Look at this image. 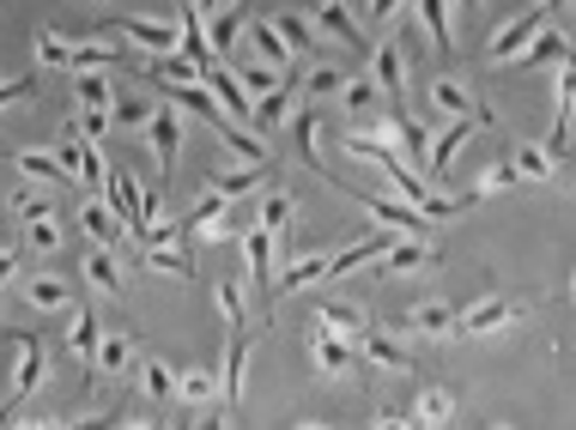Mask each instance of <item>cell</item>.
Returning <instances> with one entry per match:
<instances>
[{
	"label": "cell",
	"instance_id": "cell-10",
	"mask_svg": "<svg viewBox=\"0 0 576 430\" xmlns=\"http://www.w3.org/2000/svg\"><path fill=\"white\" fill-rule=\"evenodd\" d=\"M55 158H61V171L68 176H80V182H110V164H104V152L92 146V140H80V134H68L55 146Z\"/></svg>",
	"mask_w": 576,
	"mask_h": 430
},
{
	"label": "cell",
	"instance_id": "cell-36",
	"mask_svg": "<svg viewBox=\"0 0 576 430\" xmlns=\"http://www.w3.org/2000/svg\"><path fill=\"white\" fill-rule=\"evenodd\" d=\"M24 297H31L37 309H49V316H55V309H68V304H73V297H68V285H61L55 273H37V279L24 285Z\"/></svg>",
	"mask_w": 576,
	"mask_h": 430
},
{
	"label": "cell",
	"instance_id": "cell-27",
	"mask_svg": "<svg viewBox=\"0 0 576 430\" xmlns=\"http://www.w3.org/2000/svg\"><path fill=\"white\" fill-rule=\"evenodd\" d=\"M97 340H104V334H97V316H92V309H80V316H73L68 346H73V358L85 364V376H97Z\"/></svg>",
	"mask_w": 576,
	"mask_h": 430
},
{
	"label": "cell",
	"instance_id": "cell-45",
	"mask_svg": "<svg viewBox=\"0 0 576 430\" xmlns=\"http://www.w3.org/2000/svg\"><path fill=\"white\" fill-rule=\"evenodd\" d=\"M413 12L425 19V31L438 37V49H450V43H455V37H450V12H455V7H443V0H425V7H413Z\"/></svg>",
	"mask_w": 576,
	"mask_h": 430
},
{
	"label": "cell",
	"instance_id": "cell-9",
	"mask_svg": "<svg viewBox=\"0 0 576 430\" xmlns=\"http://www.w3.org/2000/svg\"><path fill=\"white\" fill-rule=\"evenodd\" d=\"M183 231H188V237H207V243L237 237V218H230V201H219V194H207V201H200L195 213L183 218Z\"/></svg>",
	"mask_w": 576,
	"mask_h": 430
},
{
	"label": "cell",
	"instance_id": "cell-59",
	"mask_svg": "<svg viewBox=\"0 0 576 430\" xmlns=\"http://www.w3.org/2000/svg\"><path fill=\"white\" fill-rule=\"evenodd\" d=\"M195 430H230V424H225V419H219V412H213V419H200V424H195Z\"/></svg>",
	"mask_w": 576,
	"mask_h": 430
},
{
	"label": "cell",
	"instance_id": "cell-33",
	"mask_svg": "<svg viewBox=\"0 0 576 430\" xmlns=\"http://www.w3.org/2000/svg\"><path fill=\"white\" fill-rule=\"evenodd\" d=\"M267 171H274V164H243V171H225V176H213V194H219V201H237V194L261 188Z\"/></svg>",
	"mask_w": 576,
	"mask_h": 430
},
{
	"label": "cell",
	"instance_id": "cell-46",
	"mask_svg": "<svg viewBox=\"0 0 576 430\" xmlns=\"http://www.w3.org/2000/svg\"><path fill=\"white\" fill-rule=\"evenodd\" d=\"M152 115H158V103L127 98V103H115V110H110V122H115V127H152Z\"/></svg>",
	"mask_w": 576,
	"mask_h": 430
},
{
	"label": "cell",
	"instance_id": "cell-14",
	"mask_svg": "<svg viewBox=\"0 0 576 430\" xmlns=\"http://www.w3.org/2000/svg\"><path fill=\"white\" fill-rule=\"evenodd\" d=\"M370 80L389 91V110H401V91H407V55H401V43H382L377 55H370Z\"/></svg>",
	"mask_w": 576,
	"mask_h": 430
},
{
	"label": "cell",
	"instance_id": "cell-8",
	"mask_svg": "<svg viewBox=\"0 0 576 430\" xmlns=\"http://www.w3.org/2000/svg\"><path fill=\"white\" fill-rule=\"evenodd\" d=\"M243 249H249V273H255V297H261V309H274V231L249 225V231H243Z\"/></svg>",
	"mask_w": 576,
	"mask_h": 430
},
{
	"label": "cell",
	"instance_id": "cell-56",
	"mask_svg": "<svg viewBox=\"0 0 576 430\" xmlns=\"http://www.w3.org/2000/svg\"><path fill=\"white\" fill-rule=\"evenodd\" d=\"M68 430H122V419L115 412H92V419H73Z\"/></svg>",
	"mask_w": 576,
	"mask_h": 430
},
{
	"label": "cell",
	"instance_id": "cell-55",
	"mask_svg": "<svg viewBox=\"0 0 576 430\" xmlns=\"http://www.w3.org/2000/svg\"><path fill=\"white\" fill-rule=\"evenodd\" d=\"M37 98V80L24 73V80H0V110H12V103H31Z\"/></svg>",
	"mask_w": 576,
	"mask_h": 430
},
{
	"label": "cell",
	"instance_id": "cell-20",
	"mask_svg": "<svg viewBox=\"0 0 576 430\" xmlns=\"http://www.w3.org/2000/svg\"><path fill=\"white\" fill-rule=\"evenodd\" d=\"M80 225H85V237H92L97 249H115V243H122V218L110 213V201H85L80 206Z\"/></svg>",
	"mask_w": 576,
	"mask_h": 430
},
{
	"label": "cell",
	"instance_id": "cell-21",
	"mask_svg": "<svg viewBox=\"0 0 576 430\" xmlns=\"http://www.w3.org/2000/svg\"><path fill=\"white\" fill-rule=\"evenodd\" d=\"M310 12H316V31L340 37V43H352V49H370L364 31L352 24V7H335V0H322V7H310Z\"/></svg>",
	"mask_w": 576,
	"mask_h": 430
},
{
	"label": "cell",
	"instance_id": "cell-34",
	"mask_svg": "<svg viewBox=\"0 0 576 430\" xmlns=\"http://www.w3.org/2000/svg\"><path fill=\"white\" fill-rule=\"evenodd\" d=\"M340 91H346V73L328 68V61H316V68L298 80V98H340Z\"/></svg>",
	"mask_w": 576,
	"mask_h": 430
},
{
	"label": "cell",
	"instance_id": "cell-37",
	"mask_svg": "<svg viewBox=\"0 0 576 430\" xmlns=\"http://www.w3.org/2000/svg\"><path fill=\"white\" fill-rule=\"evenodd\" d=\"M127 364H134V340H122V334H104V340H97V376H122Z\"/></svg>",
	"mask_w": 576,
	"mask_h": 430
},
{
	"label": "cell",
	"instance_id": "cell-64",
	"mask_svg": "<svg viewBox=\"0 0 576 430\" xmlns=\"http://www.w3.org/2000/svg\"><path fill=\"white\" fill-rule=\"evenodd\" d=\"M413 430H425V424H413Z\"/></svg>",
	"mask_w": 576,
	"mask_h": 430
},
{
	"label": "cell",
	"instance_id": "cell-25",
	"mask_svg": "<svg viewBox=\"0 0 576 430\" xmlns=\"http://www.w3.org/2000/svg\"><path fill=\"white\" fill-rule=\"evenodd\" d=\"M364 358L377 364V370H413V351L394 340V334H377V328L364 334Z\"/></svg>",
	"mask_w": 576,
	"mask_h": 430
},
{
	"label": "cell",
	"instance_id": "cell-15",
	"mask_svg": "<svg viewBox=\"0 0 576 430\" xmlns=\"http://www.w3.org/2000/svg\"><path fill=\"white\" fill-rule=\"evenodd\" d=\"M407 328H413V334H438V340H443V334L461 328V304H443V297L413 304V309H407Z\"/></svg>",
	"mask_w": 576,
	"mask_h": 430
},
{
	"label": "cell",
	"instance_id": "cell-29",
	"mask_svg": "<svg viewBox=\"0 0 576 430\" xmlns=\"http://www.w3.org/2000/svg\"><path fill=\"white\" fill-rule=\"evenodd\" d=\"M565 61H576V49L558 31H541V37H534V49L516 61V68H565Z\"/></svg>",
	"mask_w": 576,
	"mask_h": 430
},
{
	"label": "cell",
	"instance_id": "cell-1",
	"mask_svg": "<svg viewBox=\"0 0 576 430\" xmlns=\"http://www.w3.org/2000/svg\"><path fill=\"white\" fill-rule=\"evenodd\" d=\"M104 188H110V213L122 218V231H134V237H146V231L164 218V201L140 188V176L127 171V164H110V182H104Z\"/></svg>",
	"mask_w": 576,
	"mask_h": 430
},
{
	"label": "cell",
	"instance_id": "cell-44",
	"mask_svg": "<svg viewBox=\"0 0 576 430\" xmlns=\"http://www.w3.org/2000/svg\"><path fill=\"white\" fill-rule=\"evenodd\" d=\"M37 61H49V68H73V43L61 31H37Z\"/></svg>",
	"mask_w": 576,
	"mask_h": 430
},
{
	"label": "cell",
	"instance_id": "cell-57",
	"mask_svg": "<svg viewBox=\"0 0 576 430\" xmlns=\"http://www.w3.org/2000/svg\"><path fill=\"white\" fill-rule=\"evenodd\" d=\"M377 430H413V419H401V412H382Z\"/></svg>",
	"mask_w": 576,
	"mask_h": 430
},
{
	"label": "cell",
	"instance_id": "cell-49",
	"mask_svg": "<svg viewBox=\"0 0 576 430\" xmlns=\"http://www.w3.org/2000/svg\"><path fill=\"white\" fill-rule=\"evenodd\" d=\"M274 24H279V37L291 43V55H298V61H310V43H316V37H310V24H304L298 12H286V19H274Z\"/></svg>",
	"mask_w": 576,
	"mask_h": 430
},
{
	"label": "cell",
	"instance_id": "cell-54",
	"mask_svg": "<svg viewBox=\"0 0 576 430\" xmlns=\"http://www.w3.org/2000/svg\"><path fill=\"white\" fill-rule=\"evenodd\" d=\"M504 188H516V171H510V164H492V171L473 182V201H480V194H504Z\"/></svg>",
	"mask_w": 576,
	"mask_h": 430
},
{
	"label": "cell",
	"instance_id": "cell-52",
	"mask_svg": "<svg viewBox=\"0 0 576 430\" xmlns=\"http://www.w3.org/2000/svg\"><path fill=\"white\" fill-rule=\"evenodd\" d=\"M340 103H346V110H358V115H370V110H377V80H346Z\"/></svg>",
	"mask_w": 576,
	"mask_h": 430
},
{
	"label": "cell",
	"instance_id": "cell-53",
	"mask_svg": "<svg viewBox=\"0 0 576 430\" xmlns=\"http://www.w3.org/2000/svg\"><path fill=\"white\" fill-rule=\"evenodd\" d=\"M219 309H225V328L243 334V285H237V279L219 285Z\"/></svg>",
	"mask_w": 576,
	"mask_h": 430
},
{
	"label": "cell",
	"instance_id": "cell-17",
	"mask_svg": "<svg viewBox=\"0 0 576 430\" xmlns=\"http://www.w3.org/2000/svg\"><path fill=\"white\" fill-rule=\"evenodd\" d=\"M291 103H298V73H291V80H286V85H279V91H267V98H261V103H255V115H249V127H255V134H274V127H279V122H286V110H291Z\"/></svg>",
	"mask_w": 576,
	"mask_h": 430
},
{
	"label": "cell",
	"instance_id": "cell-24",
	"mask_svg": "<svg viewBox=\"0 0 576 430\" xmlns=\"http://www.w3.org/2000/svg\"><path fill=\"white\" fill-rule=\"evenodd\" d=\"M425 103H431V115H473V98H467V85L461 80H431L425 85Z\"/></svg>",
	"mask_w": 576,
	"mask_h": 430
},
{
	"label": "cell",
	"instance_id": "cell-63",
	"mask_svg": "<svg viewBox=\"0 0 576 430\" xmlns=\"http://www.w3.org/2000/svg\"><path fill=\"white\" fill-rule=\"evenodd\" d=\"M7 430H31V424H7Z\"/></svg>",
	"mask_w": 576,
	"mask_h": 430
},
{
	"label": "cell",
	"instance_id": "cell-22",
	"mask_svg": "<svg viewBox=\"0 0 576 430\" xmlns=\"http://www.w3.org/2000/svg\"><path fill=\"white\" fill-rule=\"evenodd\" d=\"M249 37H255V49H261V68H286V61H298V55H291V43H286V37H279V24L274 19H249Z\"/></svg>",
	"mask_w": 576,
	"mask_h": 430
},
{
	"label": "cell",
	"instance_id": "cell-32",
	"mask_svg": "<svg viewBox=\"0 0 576 430\" xmlns=\"http://www.w3.org/2000/svg\"><path fill=\"white\" fill-rule=\"evenodd\" d=\"M322 328L340 334V340H364V316H358V304H346V297H335V304H322Z\"/></svg>",
	"mask_w": 576,
	"mask_h": 430
},
{
	"label": "cell",
	"instance_id": "cell-19",
	"mask_svg": "<svg viewBox=\"0 0 576 430\" xmlns=\"http://www.w3.org/2000/svg\"><path fill=\"white\" fill-rule=\"evenodd\" d=\"M570 127H576V61L558 68V127H553V152H558V158H565Z\"/></svg>",
	"mask_w": 576,
	"mask_h": 430
},
{
	"label": "cell",
	"instance_id": "cell-61",
	"mask_svg": "<svg viewBox=\"0 0 576 430\" xmlns=\"http://www.w3.org/2000/svg\"><path fill=\"white\" fill-rule=\"evenodd\" d=\"M31 430H68V424H55V419H43V424H31Z\"/></svg>",
	"mask_w": 576,
	"mask_h": 430
},
{
	"label": "cell",
	"instance_id": "cell-60",
	"mask_svg": "<svg viewBox=\"0 0 576 430\" xmlns=\"http://www.w3.org/2000/svg\"><path fill=\"white\" fill-rule=\"evenodd\" d=\"M122 430H152L146 419H122Z\"/></svg>",
	"mask_w": 576,
	"mask_h": 430
},
{
	"label": "cell",
	"instance_id": "cell-11",
	"mask_svg": "<svg viewBox=\"0 0 576 430\" xmlns=\"http://www.w3.org/2000/svg\"><path fill=\"white\" fill-rule=\"evenodd\" d=\"M352 201L364 206L377 225H389V231H401V237H425V218L413 213V206H401V201H382V194H358L352 188Z\"/></svg>",
	"mask_w": 576,
	"mask_h": 430
},
{
	"label": "cell",
	"instance_id": "cell-3",
	"mask_svg": "<svg viewBox=\"0 0 576 430\" xmlns=\"http://www.w3.org/2000/svg\"><path fill=\"white\" fill-rule=\"evenodd\" d=\"M7 346L19 351V370H12V400H7V407L19 412L24 400L37 395V382H43V370H49V346L37 340V334H7Z\"/></svg>",
	"mask_w": 576,
	"mask_h": 430
},
{
	"label": "cell",
	"instance_id": "cell-35",
	"mask_svg": "<svg viewBox=\"0 0 576 430\" xmlns=\"http://www.w3.org/2000/svg\"><path fill=\"white\" fill-rule=\"evenodd\" d=\"M450 412H455V395H450V388H425V395H419V407H413V424L438 430Z\"/></svg>",
	"mask_w": 576,
	"mask_h": 430
},
{
	"label": "cell",
	"instance_id": "cell-30",
	"mask_svg": "<svg viewBox=\"0 0 576 430\" xmlns=\"http://www.w3.org/2000/svg\"><path fill=\"white\" fill-rule=\"evenodd\" d=\"M419 267H431V243L425 237H394L382 273H419Z\"/></svg>",
	"mask_w": 576,
	"mask_h": 430
},
{
	"label": "cell",
	"instance_id": "cell-42",
	"mask_svg": "<svg viewBox=\"0 0 576 430\" xmlns=\"http://www.w3.org/2000/svg\"><path fill=\"white\" fill-rule=\"evenodd\" d=\"M183 237H188V231H183V218H158V225H152L146 237H134V243H140V255H152V249H176Z\"/></svg>",
	"mask_w": 576,
	"mask_h": 430
},
{
	"label": "cell",
	"instance_id": "cell-7",
	"mask_svg": "<svg viewBox=\"0 0 576 430\" xmlns=\"http://www.w3.org/2000/svg\"><path fill=\"white\" fill-rule=\"evenodd\" d=\"M110 31L134 37V43H140V49H152L158 61L183 49V31H176V24H164V19H110Z\"/></svg>",
	"mask_w": 576,
	"mask_h": 430
},
{
	"label": "cell",
	"instance_id": "cell-43",
	"mask_svg": "<svg viewBox=\"0 0 576 430\" xmlns=\"http://www.w3.org/2000/svg\"><path fill=\"white\" fill-rule=\"evenodd\" d=\"M140 267L164 273V279H195V260H183L176 249H152V255H140Z\"/></svg>",
	"mask_w": 576,
	"mask_h": 430
},
{
	"label": "cell",
	"instance_id": "cell-12",
	"mask_svg": "<svg viewBox=\"0 0 576 430\" xmlns=\"http://www.w3.org/2000/svg\"><path fill=\"white\" fill-rule=\"evenodd\" d=\"M504 164L516 171V182H553L558 176V152L553 146H528V140H516Z\"/></svg>",
	"mask_w": 576,
	"mask_h": 430
},
{
	"label": "cell",
	"instance_id": "cell-26",
	"mask_svg": "<svg viewBox=\"0 0 576 430\" xmlns=\"http://www.w3.org/2000/svg\"><path fill=\"white\" fill-rule=\"evenodd\" d=\"M85 279H92L104 297H122L127 273H122V260H115V249H92V255H85Z\"/></svg>",
	"mask_w": 576,
	"mask_h": 430
},
{
	"label": "cell",
	"instance_id": "cell-2",
	"mask_svg": "<svg viewBox=\"0 0 576 430\" xmlns=\"http://www.w3.org/2000/svg\"><path fill=\"white\" fill-rule=\"evenodd\" d=\"M541 31H546V12H541V7H534V12H516V19H510L504 31L485 43V61H492V68H516V61L534 49V37H541Z\"/></svg>",
	"mask_w": 576,
	"mask_h": 430
},
{
	"label": "cell",
	"instance_id": "cell-41",
	"mask_svg": "<svg viewBox=\"0 0 576 430\" xmlns=\"http://www.w3.org/2000/svg\"><path fill=\"white\" fill-rule=\"evenodd\" d=\"M19 171L31 176V182H61V176H68V171H61V158H55V152H43V146H24L19 152Z\"/></svg>",
	"mask_w": 576,
	"mask_h": 430
},
{
	"label": "cell",
	"instance_id": "cell-6",
	"mask_svg": "<svg viewBox=\"0 0 576 430\" xmlns=\"http://www.w3.org/2000/svg\"><path fill=\"white\" fill-rule=\"evenodd\" d=\"M480 122L492 127V115H480V110H473V115H461V122L443 127V134L431 140V164H425V176H443V171H450V164H455V152L467 146L473 134H480Z\"/></svg>",
	"mask_w": 576,
	"mask_h": 430
},
{
	"label": "cell",
	"instance_id": "cell-51",
	"mask_svg": "<svg viewBox=\"0 0 576 430\" xmlns=\"http://www.w3.org/2000/svg\"><path fill=\"white\" fill-rule=\"evenodd\" d=\"M24 237H31V249H37V255H55V249H61V225H55L49 213H43V218H31V225H24Z\"/></svg>",
	"mask_w": 576,
	"mask_h": 430
},
{
	"label": "cell",
	"instance_id": "cell-16",
	"mask_svg": "<svg viewBox=\"0 0 576 430\" xmlns=\"http://www.w3.org/2000/svg\"><path fill=\"white\" fill-rule=\"evenodd\" d=\"M146 140H152V158H158V176H171L176 152H183V127H176V115L158 110V115H152V127H146Z\"/></svg>",
	"mask_w": 576,
	"mask_h": 430
},
{
	"label": "cell",
	"instance_id": "cell-13",
	"mask_svg": "<svg viewBox=\"0 0 576 430\" xmlns=\"http://www.w3.org/2000/svg\"><path fill=\"white\" fill-rule=\"evenodd\" d=\"M335 273V255H304V260H286L274 279V297H291V291H310L316 279H328Z\"/></svg>",
	"mask_w": 576,
	"mask_h": 430
},
{
	"label": "cell",
	"instance_id": "cell-62",
	"mask_svg": "<svg viewBox=\"0 0 576 430\" xmlns=\"http://www.w3.org/2000/svg\"><path fill=\"white\" fill-rule=\"evenodd\" d=\"M298 430H335V424H298Z\"/></svg>",
	"mask_w": 576,
	"mask_h": 430
},
{
	"label": "cell",
	"instance_id": "cell-48",
	"mask_svg": "<svg viewBox=\"0 0 576 430\" xmlns=\"http://www.w3.org/2000/svg\"><path fill=\"white\" fill-rule=\"evenodd\" d=\"M176 395H183V400H213V395H219V382H213V370H200V364H195V370L176 376Z\"/></svg>",
	"mask_w": 576,
	"mask_h": 430
},
{
	"label": "cell",
	"instance_id": "cell-23",
	"mask_svg": "<svg viewBox=\"0 0 576 430\" xmlns=\"http://www.w3.org/2000/svg\"><path fill=\"white\" fill-rule=\"evenodd\" d=\"M200 85H207L213 98H219V110H230V115H243V122H249V115H255V103L243 98V85L230 80V68H225V61H219V68H207V80H200Z\"/></svg>",
	"mask_w": 576,
	"mask_h": 430
},
{
	"label": "cell",
	"instance_id": "cell-58",
	"mask_svg": "<svg viewBox=\"0 0 576 430\" xmlns=\"http://www.w3.org/2000/svg\"><path fill=\"white\" fill-rule=\"evenodd\" d=\"M12 267H19V255H7V249H0V285L12 279Z\"/></svg>",
	"mask_w": 576,
	"mask_h": 430
},
{
	"label": "cell",
	"instance_id": "cell-4",
	"mask_svg": "<svg viewBox=\"0 0 576 430\" xmlns=\"http://www.w3.org/2000/svg\"><path fill=\"white\" fill-rule=\"evenodd\" d=\"M522 321V304H510V297H485V304H467L461 309V334H473V340H485V334H504Z\"/></svg>",
	"mask_w": 576,
	"mask_h": 430
},
{
	"label": "cell",
	"instance_id": "cell-38",
	"mask_svg": "<svg viewBox=\"0 0 576 430\" xmlns=\"http://www.w3.org/2000/svg\"><path fill=\"white\" fill-rule=\"evenodd\" d=\"M73 91H80V110H85V115H110V110H115L104 73H80V85H73Z\"/></svg>",
	"mask_w": 576,
	"mask_h": 430
},
{
	"label": "cell",
	"instance_id": "cell-50",
	"mask_svg": "<svg viewBox=\"0 0 576 430\" xmlns=\"http://www.w3.org/2000/svg\"><path fill=\"white\" fill-rule=\"evenodd\" d=\"M255 225H261V231H286L291 225V194H267L261 213H255Z\"/></svg>",
	"mask_w": 576,
	"mask_h": 430
},
{
	"label": "cell",
	"instance_id": "cell-5",
	"mask_svg": "<svg viewBox=\"0 0 576 430\" xmlns=\"http://www.w3.org/2000/svg\"><path fill=\"white\" fill-rule=\"evenodd\" d=\"M176 31H183V49H176V55H183L188 68H200V80H207V68H219V55H213V43H207L200 7H176Z\"/></svg>",
	"mask_w": 576,
	"mask_h": 430
},
{
	"label": "cell",
	"instance_id": "cell-39",
	"mask_svg": "<svg viewBox=\"0 0 576 430\" xmlns=\"http://www.w3.org/2000/svg\"><path fill=\"white\" fill-rule=\"evenodd\" d=\"M140 388H146V400H176V370L158 358L140 364Z\"/></svg>",
	"mask_w": 576,
	"mask_h": 430
},
{
	"label": "cell",
	"instance_id": "cell-47",
	"mask_svg": "<svg viewBox=\"0 0 576 430\" xmlns=\"http://www.w3.org/2000/svg\"><path fill=\"white\" fill-rule=\"evenodd\" d=\"M389 243L394 237H364V243H352L346 255H335V273H352V267H364L370 255H389Z\"/></svg>",
	"mask_w": 576,
	"mask_h": 430
},
{
	"label": "cell",
	"instance_id": "cell-18",
	"mask_svg": "<svg viewBox=\"0 0 576 430\" xmlns=\"http://www.w3.org/2000/svg\"><path fill=\"white\" fill-rule=\"evenodd\" d=\"M316 370L322 376H346L358 364V351H352V340H340V334H328V328H316Z\"/></svg>",
	"mask_w": 576,
	"mask_h": 430
},
{
	"label": "cell",
	"instance_id": "cell-40",
	"mask_svg": "<svg viewBox=\"0 0 576 430\" xmlns=\"http://www.w3.org/2000/svg\"><path fill=\"white\" fill-rule=\"evenodd\" d=\"M243 358H249V334H230V346H225V400H243Z\"/></svg>",
	"mask_w": 576,
	"mask_h": 430
},
{
	"label": "cell",
	"instance_id": "cell-28",
	"mask_svg": "<svg viewBox=\"0 0 576 430\" xmlns=\"http://www.w3.org/2000/svg\"><path fill=\"white\" fill-rule=\"evenodd\" d=\"M200 19L213 24V37H207V43H213V55H225V49L237 43V31L249 24V19H243V7H200Z\"/></svg>",
	"mask_w": 576,
	"mask_h": 430
},
{
	"label": "cell",
	"instance_id": "cell-31",
	"mask_svg": "<svg viewBox=\"0 0 576 430\" xmlns=\"http://www.w3.org/2000/svg\"><path fill=\"white\" fill-rule=\"evenodd\" d=\"M230 80L243 85V98H255V103H261L267 91H279V85H286V73L261 68V61H237V68H230Z\"/></svg>",
	"mask_w": 576,
	"mask_h": 430
}]
</instances>
